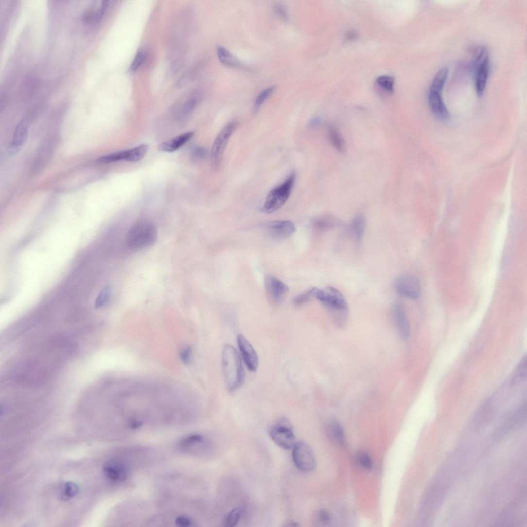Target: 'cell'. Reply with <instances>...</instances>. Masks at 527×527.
I'll return each mask as SVG.
<instances>
[{"label":"cell","mask_w":527,"mask_h":527,"mask_svg":"<svg viewBox=\"0 0 527 527\" xmlns=\"http://www.w3.org/2000/svg\"><path fill=\"white\" fill-rule=\"evenodd\" d=\"M222 370L226 384L230 392L243 385L245 373L238 351L231 344H226L222 352Z\"/></svg>","instance_id":"cell-1"},{"label":"cell","mask_w":527,"mask_h":527,"mask_svg":"<svg viewBox=\"0 0 527 527\" xmlns=\"http://www.w3.org/2000/svg\"><path fill=\"white\" fill-rule=\"evenodd\" d=\"M315 298L329 311L336 321L343 323L346 320L349 306L342 293L333 287L323 289H315Z\"/></svg>","instance_id":"cell-2"},{"label":"cell","mask_w":527,"mask_h":527,"mask_svg":"<svg viewBox=\"0 0 527 527\" xmlns=\"http://www.w3.org/2000/svg\"><path fill=\"white\" fill-rule=\"evenodd\" d=\"M158 232L154 224L142 220L136 222L128 230L125 238L127 247L140 250L153 245L157 241Z\"/></svg>","instance_id":"cell-3"},{"label":"cell","mask_w":527,"mask_h":527,"mask_svg":"<svg viewBox=\"0 0 527 527\" xmlns=\"http://www.w3.org/2000/svg\"><path fill=\"white\" fill-rule=\"evenodd\" d=\"M296 175L291 173L282 184L275 187L267 195L262 211L266 214L277 211L289 200L295 182Z\"/></svg>","instance_id":"cell-4"},{"label":"cell","mask_w":527,"mask_h":527,"mask_svg":"<svg viewBox=\"0 0 527 527\" xmlns=\"http://www.w3.org/2000/svg\"><path fill=\"white\" fill-rule=\"evenodd\" d=\"M238 126V123L236 121L228 123L216 138L211 152V168L213 170H217L220 168L227 145Z\"/></svg>","instance_id":"cell-5"},{"label":"cell","mask_w":527,"mask_h":527,"mask_svg":"<svg viewBox=\"0 0 527 527\" xmlns=\"http://www.w3.org/2000/svg\"><path fill=\"white\" fill-rule=\"evenodd\" d=\"M292 458L296 467L302 472H312L316 468L317 461L312 448L304 442L296 443L293 447Z\"/></svg>","instance_id":"cell-6"},{"label":"cell","mask_w":527,"mask_h":527,"mask_svg":"<svg viewBox=\"0 0 527 527\" xmlns=\"http://www.w3.org/2000/svg\"><path fill=\"white\" fill-rule=\"evenodd\" d=\"M270 436L275 444L284 450H290L296 444V437L287 420L279 421L270 430Z\"/></svg>","instance_id":"cell-7"},{"label":"cell","mask_w":527,"mask_h":527,"mask_svg":"<svg viewBox=\"0 0 527 527\" xmlns=\"http://www.w3.org/2000/svg\"><path fill=\"white\" fill-rule=\"evenodd\" d=\"M148 145L143 144L130 150L120 151L104 155L98 159L101 164L115 163L120 161L137 162L142 160L148 153Z\"/></svg>","instance_id":"cell-8"},{"label":"cell","mask_w":527,"mask_h":527,"mask_svg":"<svg viewBox=\"0 0 527 527\" xmlns=\"http://www.w3.org/2000/svg\"><path fill=\"white\" fill-rule=\"evenodd\" d=\"M489 57L487 50L481 49L475 59L476 80L475 88L478 96H483L486 87L489 73Z\"/></svg>","instance_id":"cell-9"},{"label":"cell","mask_w":527,"mask_h":527,"mask_svg":"<svg viewBox=\"0 0 527 527\" xmlns=\"http://www.w3.org/2000/svg\"><path fill=\"white\" fill-rule=\"evenodd\" d=\"M397 294L412 300L418 299L421 293V285L416 276L405 274L397 278L394 284Z\"/></svg>","instance_id":"cell-10"},{"label":"cell","mask_w":527,"mask_h":527,"mask_svg":"<svg viewBox=\"0 0 527 527\" xmlns=\"http://www.w3.org/2000/svg\"><path fill=\"white\" fill-rule=\"evenodd\" d=\"M237 340L241 357L246 367L252 372H255L258 367V358L252 344L241 334L238 335Z\"/></svg>","instance_id":"cell-11"},{"label":"cell","mask_w":527,"mask_h":527,"mask_svg":"<svg viewBox=\"0 0 527 527\" xmlns=\"http://www.w3.org/2000/svg\"><path fill=\"white\" fill-rule=\"evenodd\" d=\"M266 230L275 239H284L292 236L296 231L295 224L289 221H274L268 223Z\"/></svg>","instance_id":"cell-12"},{"label":"cell","mask_w":527,"mask_h":527,"mask_svg":"<svg viewBox=\"0 0 527 527\" xmlns=\"http://www.w3.org/2000/svg\"><path fill=\"white\" fill-rule=\"evenodd\" d=\"M265 287L268 296L275 304L279 303L289 290L286 284L271 275L266 276Z\"/></svg>","instance_id":"cell-13"},{"label":"cell","mask_w":527,"mask_h":527,"mask_svg":"<svg viewBox=\"0 0 527 527\" xmlns=\"http://www.w3.org/2000/svg\"><path fill=\"white\" fill-rule=\"evenodd\" d=\"M106 476L114 481H125L129 476V470L126 464L117 460H110L103 466Z\"/></svg>","instance_id":"cell-14"},{"label":"cell","mask_w":527,"mask_h":527,"mask_svg":"<svg viewBox=\"0 0 527 527\" xmlns=\"http://www.w3.org/2000/svg\"><path fill=\"white\" fill-rule=\"evenodd\" d=\"M28 121L24 119L17 126L10 147L11 154L18 153L22 150L28 137Z\"/></svg>","instance_id":"cell-15"},{"label":"cell","mask_w":527,"mask_h":527,"mask_svg":"<svg viewBox=\"0 0 527 527\" xmlns=\"http://www.w3.org/2000/svg\"><path fill=\"white\" fill-rule=\"evenodd\" d=\"M393 314L395 324L402 338L407 339L410 335V324L403 306L399 302L393 306Z\"/></svg>","instance_id":"cell-16"},{"label":"cell","mask_w":527,"mask_h":527,"mask_svg":"<svg viewBox=\"0 0 527 527\" xmlns=\"http://www.w3.org/2000/svg\"><path fill=\"white\" fill-rule=\"evenodd\" d=\"M428 103L432 112L437 118L444 120L450 118V113L443 102L442 93L429 91Z\"/></svg>","instance_id":"cell-17"},{"label":"cell","mask_w":527,"mask_h":527,"mask_svg":"<svg viewBox=\"0 0 527 527\" xmlns=\"http://www.w3.org/2000/svg\"><path fill=\"white\" fill-rule=\"evenodd\" d=\"M194 135L195 133L193 132L181 134L173 139L160 143L158 145V149L163 152H174L182 148L190 140H191Z\"/></svg>","instance_id":"cell-18"},{"label":"cell","mask_w":527,"mask_h":527,"mask_svg":"<svg viewBox=\"0 0 527 527\" xmlns=\"http://www.w3.org/2000/svg\"><path fill=\"white\" fill-rule=\"evenodd\" d=\"M366 219L364 216L358 214L353 218L351 224L352 235L356 243L359 244L364 237L366 228Z\"/></svg>","instance_id":"cell-19"},{"label":"cell","mask_w":527,"mask_h":527,"mask_svg":"<svg viewBox=\"0 0 527 527\" xmlns=\"http://www.w3.org/2000/svg\"><path fill=\"white\" fill-rule=\"evenodd\" d=\"M313 228L319 231H329L339 225L340 221L331 216H323L313 221Z\"/></svg>","instance_id":"cell-20"},{"label":"cell","mask_w":527,"mask_h":527,"mask_svg":"<svg viewBox=\"0 0 527 527\" xmlns=\"http://www.w3.org/2000/svg\"><path fill=\"white\" fill-rule=\"evenodd\" d=\"M217 54L220 61L224 66L231 67H238L241 65L238 59L225 48L218 47L217 48Z\"/></svg>","instance_id":"cell-21"},{"label":"cell","mask_w":527,"mask_h":527,"mask_svg":"<svg viewBox=\"0 0 527 527\" xmlns=\"http://www.w3.org/2000/svg\"><path fill=\"white\" fill-rule=\"evenodd\" d=\"M79 486L74 482H66L62 485L59 490V496L64 501H68L74 498L79 494Z\"/></svg>","instance_id":"cell-22"},{"label":"cell","mask_w":527,"mask_h":527,"mask_svg":"<svg viewBox=\"0 0 527 527\" xmlns=\"http://www.w3.org/2000/svg\"><path fill=\"white\" fill-rule=\"evenodd\" d=\"M448 73L447 68H443L436 74L432 82L429 91L442 93Z\"/></svg>","instance_id":"cell-23"},{"label":"cell","mask_w":527,"mask_h":527,"mask_svg":"<svg viewBox=\"0 0 527 527\" xmlns=\"http://www.w3.org/2000/svg\"><path fill=\"white\" fill-rule=\"evenodd\" d=\"M330 140L335 149L341 153L345 151V145L343 137L338 129L331 126L328 130Z\"/></svg>","instance_id":"cell-24"},{"label":"cell","mask_w":527,"mask_h":527,"mask_svg":"<svg viewBox=\"0 0 527 527\" xmlns=\"http://www.w3.org/2000/svg\"><path fill=\"white\" fill-rule=\"evenodd\" d=\"M201 99L200 94L196 93L190 98L184 105L180 112V118L185 119L189 117L193 113L195 109L200 102Z\"/></svg>","instance_id":"cell-25"},{"label":"cell","mask_w":527,"mask_h":527,"mask_svg":"<svg viewBox=\"0 0 527 527\" xmlns=\"http://www.w3.org/2000/svg\"><path fill=\"white\" fill-rule=\"evenodd\" d=\"M243 515V511L239 508H236L227 514L223 522V526L233 527L238 525Z\"/></svg>","instance_id":"cell-26"},{"label":"cell","mask_w":527,"mask_h":527,"mask_svg":"<svg viewBox=\"0 0 527 527\" xmlns=\"http://www.w3.org/2000/svg\"><path fill=\"white\" fill-rule=\"evenodd\" d=\"M330 429L333 437L336 442L340 445L345 442V436L343 428L340 422L334 420L330 423Z\"/></svg>","instance_id":"cell-27"},{"label":"cell","mask_w":527,"mask_h":527,"mask_svg":"<svg viewBox=\"0 0 527 527\" xmlns=\"http://www.w3.org/2000/svg\"><path fill=\"white\" fill-rule=\"evenodd\" d=\"M376 83L380 88L388 93H392L394 90V79L391 76L382 75L376 79Z\"/></svg>","instance_id":"cell-28"},{"label":"cell","mask_w":527,"mask_h":527,"mask_svg":"<svg viewBox=\"0 0 527 527\" xmlns=\"http://www.w3.org/2000/svg\"><path fill=\"white\" fill-rule=\"evenodd\" d=\"M275 90V86L263 90L256 98L255 102V109L258 110L261 108L265 102L269 98Z\"/></svg>","instance_id":"cell-29"},{"label":"cell","mask_w":527,"mask_h":527,"mask_svg":"<svg viewBox=\"0 0 527 527\" xmlns=\"http://www.w3.org/2000/svg\"><path fill=\"white\" fill-rule=\"evenodd\" d=\"M315 289H310L306 292L302 293L293 300V304L297 306H301L307 303L313 298H315Z\"/></svg>","instance_id":"cell-30"},{"label":"cell","mask_w":527,"mask_h":527,"mask_svg":"<svg viewBox=\"0 0 527 527\" xmlns=\"http://www.w3.org/2000/svg\"><path fill=\"white\" fill-rule=\"evenodd\" d=\"M111 295V288L106 287L103 288L100 292L95 303L96 308H100L104 306L109 301Z\"/></svg>","instance_id":"cell-31"},{"label":"cell","mask_w":527,"mask_h":527,"mask_svg":"<svg viewBox=\"0 0 527 527\" xmlns=\"http://www.w3.org/2000/svg\"><path fill=\"white\" fill-rule=\"evenodd\" d=\"M204 439L203 436L201 435H191L181 440L179 442V446L181 448H188L197 443L202 442Z\"/></svg>","instance_id":"cell-32"},{"label":"cell","mask_w":527,"mask_h":527,"mask_svg":"<svg viewBox=\"0 0 527 527\" xmlns=\"http://www.w3.org/2000/svg\"><path fill=\"white\" fill-rule=\"evenodd\" d=\"M357 462L363 468L370 470L373 468V461L370 455L365 452H360L357 456Z\"/></svg>","instance_id":"cell-33"},{"label":"cell","mask_w":527,"mask_h":527,"mask_svg":"<svg viewBox=\"0 0 527 527\" xmlns=\"http://www.w3.org/2000/svg\"><path fill=\"white\" fill-rule=\"evenodd\" d=\"M274 13L280 19L287 21L289 19V13L286 6L281 3H276L273 7Z\"/></svg>","instance_id":"cell-34"},{"label":"cell","mask_w":527,"mask_h":527,"mask_svg":"<svg viewBox=\"0 0 527 527\" xmlns=\"http://www.w3.org/2000/svg\"><path fill=\"white\" fill-rule=\"evenodd\" d=\"M145 58V54L143 51H138L132 64L131 67V71L133 72L136 71L143 64Z\"/></svg>","instance_id":"cell-35"},{"label":"cell","mask_w":527,"mask_h":527,"mask_svg":"<svg viewBox=\"0 0 527 527\" xmlns=\"http://www.w3.org/2000/svg\"><path fill=\"white\" fill-rule=\"evenodd\" d=\"M208 154V151L201 146H194L191 151L192 157L194 159H204L207 157Z\"/></svg>","instance_id":"cell-36"},{"label":"cell","mask_w":527,"mask_h":527,"mask_svg":"<svg viewBox=\"0 0 527 527\" xmlns=\"http://www.w3.org/2000/svg\"><path fill=\"white\" fill-rule=\"evenodd\" d=\"M527 374V360L526 358L521 361V364L516 371L515 374V381H519L522 380L526 377Z\"/></svg>","instance_id":"cell-37"},{"label":"cell","mask_w":527,"mask_h":527,"mask_svg":"<svg viewBox=\"0 0 527 527\" xmlns=\"http://www.w3.org/2000/svg\"><path fill=\"white\" fill-rule=\"evenodd\" d=\"M317 520L320 524L326 525L331 522V516L330 513L326 510L322 509L317 514Z\"/></svg>","instance_id":"cell-38"},{"label":"cell","mask_w":527,"mask_h":527,"mask_svg":"<svg viewBox=\"0 0 527 527\" xmlns=\"http://www.w3.org/2000/svg\"><path fill=\"white\" fill-rule=\"evenodd\" d=\"M192 355L191 348L187 347L182 351H180L179 353V357L181 361H182L184 364H188L190 361H191Z\"/></svg>","instance_id":"cell-39"},{"label":"cell","mask_w":527,"mask_h":527,"mask_svg":"<svg viewBox=\"0 0 527 527\" xmlns=\"http://www.w3.org/2000/svg\"><path fill=\"white\" fill-rule=\"evenodd\" d=\"M175 524L179 527H187L191 526L192 522L188 517L185 516H180L176 518Z\"/></svg>","instance_id":"cell-40"},{"label":"cell","mask_w":527,"mask_h":527,"mask_svg":"<svg viewBox=\"0 0 527 527\" xmlns=\"http://www.w3.org/2000/svg\"><path fill=\"white\" fill-rule=\"evenodd\" d=\"M108 2L109 1H107V0H104V1H102L101 6L100 7V9L98 12L96 17V21L97 23L100 21L103 16L104 15V14L106 11L108 5Z\"/></svg>","instance_id":"cell-41"},{"label":"cell","mask_w":527,"mask_h":527,"mask_svg":"<svg viewBox=\"0 0 527 527\" xmlns=\"http://www.w3.org/2000/svg\"><path fill=\"white\" fill-rule=\"evenodd\" d=\"M321 124V119L318 117L311 119L308 123V127L310 129H315L318 127Z\"/></svg>","instance_id":"cell-42"},{"label":"cell","mask_w":527,"mask_h":527,"mask_svg":"<svg viewBox=\"0 0 527 527\" xmlns=\"http://www.w3.org/2000/svg\"><path fill=\"white\" fill-rule=\"evenodd\" d=\"M143 425V423L141 421L132 419L129 421L128 426L129 428L132 429H137L140 428Z\"/></svg>","instance_id":"cell-43"},{"label":"cell","mask_w":527,"mask_h":527,"mask_svg":"<svg viewBox=\"0 0 527 527\" xmlns=\"http://www.w3.org/2000/svg\"><path fill=\"white\" fill-rule=\"evenodd\" d=\"M300 525L299 524L295 521H290L288 522L285 526L286 527H298Z\"/></svg>","instance_id":"cell-44"}]
</instances>
